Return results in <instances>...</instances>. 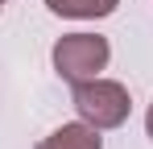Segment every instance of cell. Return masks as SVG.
<instances>
[{"mask_svg":"<svg viewBox=\"0 0 153 149\" xmlns=\"http://www.w3.org/2000/svg\"><path fill=\"white\" fill-rule=\"evenodd\" d=\"M71 104H75L79 120L95 124L100 133L108 128H120L128 120V112H132V99H128V87L124 83H116V79H87V83H75V91H71Z\"/></svg>","mask_w":153,"mask_h":149,"instance_id":"6da1fadb","label":"cell"},{"mask_svg":"<svg viewBox=\"0 0 153 149\" xmlns=\"http://www.w3.org/2000/svg\"><path fill=\"white\" fill-rule=\"evenodd\" d=\"M108 58H112V46L100 33H62L50 50L58 79H66L71 87L87 83V79H100V71H108Z\"/></svg>","mask_w":153,"mask_h":149,"instance_id":"7a4b0ae2","label":"cell"},{"mask_svg":"<svg viewBox=\"0 0 153 149\" xmlns=\"http://www.w3.org/2000/svg\"><path fill=\"white\" fill-rule=\"evenodd\" d=\"M33 149H103V137H100L95 124L71 120V124H58L50 137H42Z\"/></svg>","mask_w":153,"mask_h":149,"instance_id":"3957f363","label":"cell"},{"mask_svg":"<svg viewBox=\"0 0 153 149\" xmlns=\"http://www.w3.org/2000/svg\"><path fill=\"white\" fill-rule=\"evenodd\" d=\"M46 8L54 17H71V21H100L120 8V0H46Z\"/></svg>","mask_w":153,"mask_h":149,"instance_id":"277c9868","label":"cell"},{"mask_svg":"<svg viewBox=\"0 0 153 149\" xmlns=\"http://www.w3.org/2000/svg\"><path fill=\"white\" fill-rule=\"evenodd\" d=\"M145 133H149V141H153V104H149V112H145Z\"/></svg>","mask_w":153,"mask_h":149,"instance_id":"5b68a950","label":"cell"},{"mask_svg":"<svg viewBox=\"0 0 153 149\" xmlns=\"http://www.w3.org/2000/svg\"><path fill=\"white\" fill-rule=\"evenodd\" d=\"M0 8H4V0H0Z\"/></svg>","mask_w":153,"mask_h":149,"instance_id":"8992f818","label":"cell"}]
</instances>
